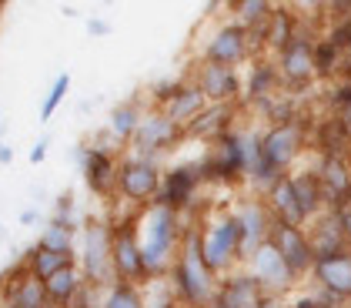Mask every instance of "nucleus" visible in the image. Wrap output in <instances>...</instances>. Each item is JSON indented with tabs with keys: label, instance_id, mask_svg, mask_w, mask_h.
Wrapping results in <instances>:
<instances>
[{
	"label": "nucleus",
	"instance_id": "obj_1",
	"mask_svg": "<svg viewBox=\"0 0 351 308\" xmlns=\"http://www.w3.org/2000/svg\"><path fill=\"white\" fill-rule=\"evenodd\" d=\"M191 222L194 218H184L181 211H171L158 201L147 204L144 211H137V238H141V252H144V265H147L151 281L171 275Z\"/></svg>",
	"mask_w": 351,
	"mask_h": 308
},
{
	"label": "nucleus",
	"instance_id": "obj_2",
	"mask_svg": "<svg viewBox=\"0 0 351 308\" xmlns=\"http://www.w3.org/2000/svg\"><path fill=\"white\" fill-rule=\"evenodd\" d=\"M167 281H171V292H174V298H178L181 308H211V298L217 292V275L201 258L197 222H191L188 235H184V245H181V254H178Z\"/></svg>",
	"mask_w": 351,
	"mask_h": 308
},
{
	"label": "nucleus",
	"instance_id": "obj_3",
	"mask_svg": "<svg viewBox=\"0 0 351 308\" xmlns=\"http://www.w3.org/2000/svg\"><path fill=\"white\" fill-rule=\"evenodd\" d=\"M197 238H201V258H204V265L215 272L217 279L231 275L238 265H244L241 224H238L231 208L197 218Z\"/></svg>",
	"mask_w": 351,
	"mask_h": 308
},
{
	"label": "nucleus",
	"instance_id": "obj_4",
	"mask_svg": "<svg viewBox=\"0 0 351 308\" xmlns=\"http://www.w3.org/2000/svg\"><path fill=\"white\" fill-rule=\"evenodd\" d=\"M77 268L84 281L97 292L114 285V218L90 215L77 238Z\"/></svg>",
	"mask_w": 351,
	"mask_h": 308
},
{
	"label": "nucleus",
	"instance_id": "obj_5",
	"mask_svg": "<svg viewBox=\"0 0 351 308\" xmlns=\"http://www.w3.org/2000/svg\"><path fill=\"white\" fill-rule=\"evenodd\" d=\"M161 181H164V165L154 158H141V154H121L117 165V188L114 198H121L128 208L144 211L147 204H154L161 195Z\"/></svg>",
	"mask_w": 351,
	"mask_h": 308
},
{
	"label": "nucleus",
	"instance_id": "obj_6",
	"mask_svg": "<svg viewBox=\"0 0 351 308\" xmlns=\"http://www.w3.org/2000/svg\"><path fill=\"white\" fill-rule=\"evenodd\" d=\"M114 281H128L141 288L151 281L144 252H141V238H137V211L114 218Z\"/></svg>",
	"mask_w": 351,
	"mask_h": 308
},
{
	"label": "nucleus",
	"instance_id": "obj_7",
	"mask_svg": "<svg viewBox=\"0 0 351 308\" xmlns=\"http://www.w3.org/2000/svg\"><path fill=\"white\" fill-rule=\"evenodd\" d=\"M254 51V37L251 30L241 27L238 21H221L197 47V60H211V64H224V67H238L244 64Z\"/></svg>",
	"mask_w": 351,
	"mask_h": 308
},
{
	"label": "nucleus",
	"instance_id": "obj_8",
	"mask_svg": "<svg viewBox=\"0 0 351 308\" xmlns=\"http://www.w3.org/2000/svg\"><path fill=\"white\" fill-rule=\"evenodd\" d=\"M181 141H188L184 134V128L181 124H174L161 108H151V111L144 114V121H141V128H137L134 141H131V154H141V158H154V161H161L164 154H171Z\"/></svg>",
	"mask_w": 351,
	"mask_h": 308
},
{
	"label": "nucleus",
	"instance_id": "obj_9",
	"mask_svg": "<svg viewBox=\"0 0 351 308\" xmlns=\"http://www.w3.org/2000/svg\"><path fill=\"white\" fill-rule=\"evenodd\" d=\"M201 185H204L201 158H197V161H184V165H171V168H164V181H161L158 204L171 208V211L188 215L191 208H194V201H197Z\"/></svg>",
	"mask_w": 351,
	"mask_h": 308
},
{
	"label": "nucleus",
	"instance_id": "obj_10",
	"mask_svg": "<svg viewBox=\"0 0 351 308\" xmlns=\"http://www.w3.org/2000/svg\"><path fill=\"white\" fill-rule=\"evenodd\" d=\"M71 158L81 165L84 185H87L90 195L97 198L114 195V188H117V165H121L117 151H101V147H90L87 141H81V144H74Z\"/></svg>",
	"mask_w": 351,
	"mask_h": 308
},
{
	"label": "nucleus",
	"instance_id": "obj_11",
	"mask_svg": "<svg viewBox=\"0 0 351 308\" xmlns=\"http://www.w3.org/2000/svg\"><path fill=\"white\" fill-rule=\"evenodd\" d=\"M304 154V128L298 121H285V124H271L261 134V161L274 168L278 174L295 165Z\"/></svg>",
	"mask_w": 351,
	"mask_h": 308
},
{
	"label": "nucleus",
	"instance_id": "obj_12",
	"mask_svg": "<svg viewBox=\"0 0 351 308\" xmlns=\"http://www.w3.org/2000/svg\"><path fill=\"white\" fill-rule=\"evenodd\" d=\"M234 218L241 224V258L247 261L251 254L258 252L261 245H268L271 235H274V215H271L268 201H261V198H241L234 208Z\"/></svg>",
	"mask_w": 351,
	"mask_h": 308
},
{
	"label": "nucleus",
	"instance_id": "obj_13",
	"mask_svg": "<svg viewBox=\"0 0 351 308\" xmlns=\"http://www.w3.org/2000/svg\"><path fill=\"white\" fill-rule=\"evenodd\" d=\"M191 81L201 87L208 104H238V97L244 94L238 67H224V64H211V60H197L191 67Z\"/></svg>",
	"mask_w": 351,
	"mask_h": 308
},
{
	"label": "nucleus",
	"instance_id": "obj_14",
	"mask_svg": "<svg viewBox=\"0 0 351 308\" xmlns=\"http://www.w3.org/2000/svg\"><path fill=\"white\" fill-rule=\"evenodd\" d=\"M244 268H247V275L261 285V292L271 295V298H278V295H285L291 285L298 281V275L291 272V265L281 258V252L274 248V245H261L258 252L251 254L247 261H244Z\"/></svg>",
	"mask_w": 351,
	"mask_h": 308
},
{
	"label": "nucleus",
	"instance_id": "obj_15",
	"mask_svg": "<svg viewBox=\"0 0 351 308\" xmlns=\"http://www.w3.org/2000/svg\"><path fill=\"white\" fill-rule=\"evenodd\" d=\"M0 308H47L44 281L34 279L24 261L0 275Z\"/></svg>",
	"mask_w": 351,
	"mask_h": 308
},
{
	"label": "nucleus",
	"instance_id": "obj_16",
	"mask_svg": "<svg viewBox=\"0 0 351 308\" xmlns=\"http://www.w3.org/2000/svg\"><path fill=\"white\" fill-rule=\"evenodd\" d=\"M265 302L261 285L247 275V268H234L231 275L217 279V292L211 298V308H258Z\"/></svg>",
	"mask_w": 351,
	"mask_h": 308
},
{
	"label": "nucleus",
	"instance_id": "obj_17",
	"mask_svg": "<svg viewBox=\"0 0 351 308\" xmlns=\"http://www.w3.org/2000/svg\"><path fill=\"white\" fill-rule=\"evenodd\" d=\"M271 245L281 252V258L291 265L295 275H304L315 268V248H311V238L304 228H291V224H274V235H271Z\"/></svg>",
	"mask_w": 351,
	"mask_h": 308
},
{
	"label": "nucleus",
	"instance_id": "obj_18",
	"mask_svg": "<svg viewBox=\"0 0 351 308\" xmlns=\"http://www.w3.org/2000/svg\"><path fill=\"white\" fill-rule=\"evenodd\" d=\"M278 74H281V81L291 87H301L308 84L318 71H315V44L308 40V37H301L295 34V40L278 54Z\"/></svg>",
	"mask_w": 351,
	"mask_h": 308
},
{
	"label": "nucleus",
	"instance_id": "obj_19",
	"mask_svg": "<svg viewBox=\"0 0 351 308\" xmlns=\"http://www.w3.org/2000/svg\"><path fill=\"white\" fill-rule=\"evenodd\" d=\"M231 117H234V104H208V108L184 128V134H188V141H201V144L211 147L215 141H221L234 128Z\"/></svg>",
	"mask_w": 351,
	"mask_h": 308
},
{
	"label": "nucleus",
	"instance_id": "obj_20",
	"mask_svg": "<svg viewBox=\"0 0 351 308\" xmlns=\"http://www.w3.org/2000/svg\"><path fill=\"white\" fill-rule=\"evenodd\" d=\"M311 275L318 279L328 295H335V298H351V248L338 254H328V258H318L315 261V268H311Z\"/></svg>",
	"mask_w": 351,
	"mask_h": 308
},
{
	"label": "nucleus",
	"instance_id": "obj_21",
	"mask_svg": "<svg viewBox=\"0 0 351 308\" xmlns=\"http://www.w3.org/2000/svg\"><path fill=\"white\" fill-rule=\"evenodd\" d=\"M204 108H208V97L201 94V87L194 84L191 78H188V81L181 78V84L174 87V94H171V97L161 104V111L167 114L174 124H181V128H188L191 121L204 111Z\"/></svg>",
	"mask_w": 351,
	"mask_h": 308
},
{
	"label": "nucleus",
	"instance_id": "obj_22",
	"mask_svg": "<svg viewBox=\"0 0 351 308\" xmlns=\"http://www.w3.org/2000/svg\"><path fill=\"white\" fill-rule=\"evenodd\" d=\"M265 201H268L271 215H274L278 224H291V228H304V224H308V215H304V208H301V201H298L295 185H291V174H285L268 195H265Z\"/></svg>",
	"mask_w": 351,
	"mask_h": 308
},
{
	"label": "nucleus",
	"instance_id": "obj_23",
	"mask_svg": "<svg viewBox=\"0 0 351 308\" xmlns=\"http://www.w3.org/2000/svg\"><path fill=\"white\" fill-rule=\"evenodd\" d=\"M151 111V104H144V101H121V104H114L108 114V134L110 141L117 144V147H131V141H134L137 128H141V121H144V114Z\"/></svg>",
	"mask_w": 351,
	"mask_h": 308
},
{
	"label": "nucleus",
	"instance_id": "obj_24",
	"mask_svg": "<svg viewBox=\"0 0 351 308\" xmlns=\"http://www.w3.org/2000/svg\"><path fill=\"white\" fill-rule=\"evenodd\" d=\"M21 261L27 265V272L37 281H47V279H54L57 272H64V268L77 265V252L64 254V252H47V248H37V245H30L27 252L21 254Z\"/></svg>",
	"mask_w": 351,
	"mask_h": 308
},
{
	"label": "nucleus",
	"instance_id": "obj_25",
	"mask_svg": "<svg viewBox=\"0 0 351 308\" xmlns=\"http://www.w3.org/2000/svg\"><path fill=\"white\" fill-rule=\"evenodd\" d=\"M84 275L77 265H71V268H64V272H57L54 279L44 281V292H47V305L54 308H71L74 305V298L84 292Z\"/></svg>",
	"mask_w": 351,
	"mask_h": 308
},
{
	"label": "nucleus",
	"instance_id": "obj_26",
	"mask_svg": "<svg viewBox=\"0 0 351 308\" xmlns=\"http://www.w3.org/2000/svg\"><path fill=\"white\" fill-rule=\"evenodd\" d=\"M278 78H281V74H278V64H274V60H254V64H251V74H247V84H244V97L265 108V101L271 97Z\"/></svg>",
	"mask_w": 351,
	"mask_h": 308
},
{
	"label": "nucleus",
	"instance_id": "obj_27",
	"mask_svg": "<svg viewBox=\"0 0 351 308\" xmlns=\"http://www.w3.org/2000/svg\"><path fill=\"white\" fill-rule=\"evenodd\" d=\"M77 238H81V231H71V228H64V224L57 222H44V228H40V235H37V248H47V252H77Z\"/></svg>",
	"mask_w": 351,
	"mask_h": 308
},
{
	"label": "nucleus",
	"instance_id": "obj_28",
	"mask_svg": "<svg viewBox=\"0 0 351 308\" xmlns=\"http://www.w3.org/2000/svg\"><path fill=\"white\" fill-rule=\"evenodd\" d=\"M51 222L64 224V228H71V231H81L87 218L81 215V208H77L74 195H71V191H64V195L54 201V208H51Z\"/></svg>",
	"mask_w": 351,
	"mask_h": 308
},
{
	"label": "nucleus",
	"instance_id": "obj_29",
	"mask_svg": "<svg viewBox=\"0 0 351 308\" xmlns=\"http://www.w3.org/2000/svg\"><path fill=\"white\" fill-rule=\"evenodd\" d=\"M71 94V74L67 71H60L54 78V84H51V91L44 94V101H40V124H47L51 117L57 114V108L64 104V97Z\"/></svg>",
	"mask_w": 351,
	"mask_h": 308
},
{
	"label": "nucleus",
	"instance_id": "obj_30",
	"mask_svg": "<svg viewBox=\"0 0 351 308\" xmlns=\"http://www.w3.org/2000/svg\"><path fill=\"white\" fill-rule=\"evenodd\" d=\"M47 151H51V134H40V138L34 141V147H30V165H44L47 161Z\"/></svg>",
	"mask_w": 351,
	"mask_h": 308
},
{
	"label": "nucleus",
	"instance_id": "obj_31",
	"mask_svg": "<svg viewBox=\"0 0 351 308\" xmlns=\"http://www.w3.org/2000/svg\"><path fill=\"white\" fill-rule=\"evenodd\" d=\"M110 21H104V17H87V34L90 37H108L110 34Z\"/></svg>",
	"mask_w": 351,
	"mask_h": 308
},
{
	"label": "nucleus",
	"instance_id": "obj_32",
	"mask_svg": "<svg viewBox=\"0 0 351 308\" xmlns=\"http://www.w3.org/2000/svg\"><path fill=\"white\" fill-rule=\"evenodd\" d=\"M21 224H24V228L40 224V211H37V208H24V211H21Z\"/></svg>",
	"mask_w": 351,
	"mask_h": 308
},
{
	"label": "nucleus",
	"instance_id": "obj_33",
	"mask_svg": "<svg viewBox=\"0 0 351 308\" xmlns=\"http://www.w3.org/2000/svg\"><path fill=\"white\" fill-rule=\"evenodd\" d=\"M7 165H14V151H10V144H3V138H0V168H7Z\"/></svg>",
	"mask_w": 351,
	"mask_h": 308
},
{
	"label": "nucleus",
	"instance_id": "obj_34",
	"mask_svg": "<svg viewBox=\"0 0 351 308\" xmlns=\"http://www.w3.org/2000/svg\"><path fill=\"white\" fill-rule=\"evenodd\" d=\"M258 308H285V305H281V298H271V295H265V302H261Z\"/></svg>",
	"mask_w": 351,
	"mask_h": 308
},
{
	"label": "nucleus",
	"instance_id": "obj_35",
	"mask_svg": "<svg viewBox=\"0 0 351 308\" xmlns=\"http://www.w3.org/2000/svg\"><path fill=\"white\" fill-rule=\"evenodd\" d=\"M0 241H7V228L3 224H0Z\"/></svg>",
	"mask_w": 351,
	"mask_h": 308
},
{
	"label": "nucleus",
	"instance_id": "obj_36",
	"mask_svg": "<svg viewBox=\"0 0 351 308\" xmlns=\"http://www.w3.org/2000/svg\"><path fill=\"white\" fill-rule=\"evenodd\" d=\"M0 128H3V111H0Z\"/></svg>",
	"mask_w": 351,
	"mask_h": 308
},
{
	"label": "nucleus",
	"instance_id": "obj_37",
	"mask_svg": "<svg viewBox=\"0 0 351 308\" xmlns=\"http://www.w3.org/2000/svg\"><path fill=\"white\" fill-rule=\"evenodd\" d=\"M47 308H54V305H47Z\"/></svg>",
	"mask_w": 351,
	"mask_h": 308
}]
</instances>
